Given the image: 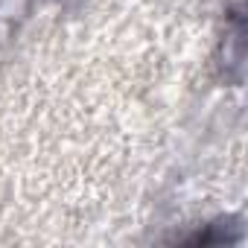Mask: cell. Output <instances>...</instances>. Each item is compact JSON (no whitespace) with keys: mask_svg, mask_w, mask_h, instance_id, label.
Returning a JSON list of instances; mask_svg holds the SVG:
<instances>
[{"mask_svg":"<svg viewBox=\"0 0 248 248\" xmlns=\"http://www.w3.org/2000/svg\"><path fill=\"white\" fill-rule=\"evenodd\" d=\"M245 21H242V6H231L225 15V35L219 41V67L225 79L239 82L242 79V50H245Z\"/></svg>","mask_w":248,"mask_h":248,"instance_id":"1","label":"cell"}]
</instances>
